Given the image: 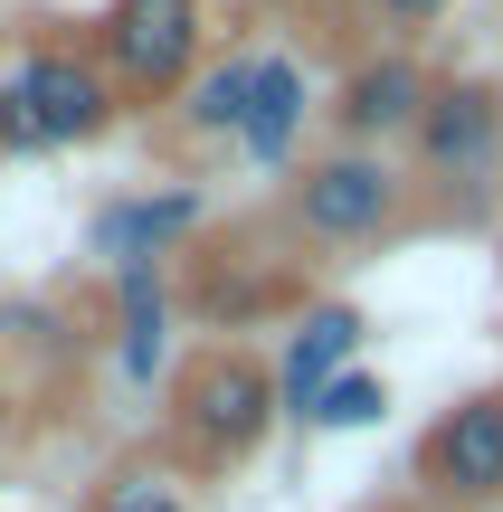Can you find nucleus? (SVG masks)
<instances>
[{"label":"nucleus","instance_id":"obj_1","mask_svg":"<svg viewBox=\"0 0 503 512\" xmlns=\"http://www.w3.org/2000/svg\"><path fill=\"white\" fill-rule=\"evenodd\" d=\"M276 418H285L276 361H257V351H238V342L200 351V361L181 370V389H171V427H181V446H190L200 465H238V456H257Z\"/></svg>","mask_w":503,"mask_h":512},{"label":"nucleus","instance_id":"obj_2","mask_svg":"<svg viewBox=\"0 0 503 512\" xmlns=\"http://www.w3.org/2000/svg\"><path fill=\"white\" fill-rule=\"evenodd\" d=\"M114 124V76L76 48H29L0 76V152H67Z\"/></svg>","mask_w":503,"mask_h":512},{"label":"nucleus","instance_id":"obj_3","mask_svg":"<svg viewBox=\"0 0 503 512\" xmlns=\"http://www.w3.org/2000/svg\"><path fill=\"white\" fill-rule=\"evenodd\" d=\"M399 209H409V181H399V162H380V152L333 143L323 162H304V171H295V228H304V247L352 256V247L390 238Z\"/></svg>","mask_w":503,"mask_h":512},{"label":"nucleus","instance_id":"obj_4","mask_svg":"<svg viewBox=\"0 0 503 512\" xmlns=\"http://www.w3.org/2000/svg\"><path fill=\"white\" fill-rule=\"evenodd\" d=\"M200 0H114L95 19V67L114 76L124 95H171L190 67H200Z\"/></svg>","mask_w":503,"mask_h":512},{"label":"nucleus","instance_id":"obj_5","mask_svg":"<svg viewBox=\"0 0 503 512\" xmlns=\"http://www.w3.org/2000/svg\"><path fill=\"white\" fill-rule=\"evenodd\" d=\"M418 484L447 512H494L503 503V389H466L418 437Z\"/></svg>","mask_w":503,"mask_h":512},{"label":"nucleus","instance_id":"obj_6","mask_svg":"<svg viewBox=\"0 0 503 512\" xmlns=\"http://www.w3.org/2000/svg\"><path fill=\"white\" fill-rule=\"evenodd\" d=\"M428 95H437V76L418 67L409 48H380V57H361V67L342 76V95H333L323 114H333V133H342L352 152H380L390 133H418Z\"/></svg>","mask_w":503,"mask_h":512},{"label":"nucleus","instance_id":"obj_7","mask_svg":"<svg viewBox=\"0 0 503 512\" xmlns=\"http://www.w3.org/2000/svg\"><path fill=\"white\" fill-rule=\"evenodd\" d=\"M503 143V95L485 76H437L428 114H418V171L428 181H475Z\"/></svg>","mask_w":503,"mask_h":512},{"label":"nucleus","instance_id":"obj_8","mask_svg":"<svg viewBox=\"0 0 503 512\" xmlns=\"http://www.w3.org/2000/svg\"><path fill=\"white\" fill-rule=\"evenodd\" d=\"M371 342V323H361L352 304H304V323H295V342L276 351V389H285V418H304V408L323 399V389L352 370V351Z\"/></svg>","mask_w":503,"mask_h":512},{"label":"nucleus","instance_id":"obj_9","mask_svg":"<svg viewBox=\"0 0 503 512\" xmlns=\"http://www.w3.org/2000/svg\"><path fill=\"white\" fill-rule=\"evenodd\" d=\"M200 228V190H152V200H114L105 219H95V256H114V275L124 266H162L171 247Z\"/></svg>","mask_w":503,"mask_h":512},{"label":"nucleus","instance_id":"obj_10","mask_svg":"<svg viewBox=\"0 0 503 512\" xmlns=\"http://www.w3.org/2000/svg\"><path fill=\"white\" fill-rule=\"evenodd\" d=\"M304 114H314V86H304V67L295 57H266V86H257V114H247V162H266V171H285L295 162V133H304Z\"/></svg>","mask_w":503,"mask_h":512},{"label":"nucleus","instance_id":"obj_11","mask_svg":"<svg viewBox=\"0 0 503 512\" xmlns=\"http://www.w3.org/2000/svg\"><path fill=\"white\" fill-rule=\"evenodd\" d=\"M257 86H266V48H247V57H219V67L190 86V133L200 143H238L247 133V114H257Z\"/></svg>","mask_w":503,"mask_h":512},{"label":"nucleus","instance_id":"obj_12","mask_svg":"<svg viewBox=\"0 0 503 512\" xmlns=\"http://www.w3.org/2000/svg\"><path fill=\"white\" fill-rule=\"evenodd\" d=\"M86 512H190V494L162 475V465H114V475L95 484Z\"/></svg>","mask_w":503,"mask_h":512},{"label":"nucleus","instance_id":"obj_13","mask_svg":"<svg viewBox=\"0 0 503 512\" xmlns=\"http://www.w3.org/2000/svg\"><path fill=\"white\" fill-rule=\"evenodd\" d=\"M380 418H390V389H380L371 370H342V380L304 408V427H333V437H342V427H380Z\"/></svg>","mask_w":503,"mask_h":512},{"label":"nucleus","instance_id":"obj_14","mask_svg":"<svg viewBox=\"0 0 503 512\" xmlns=\"http://www.w3.org/2000/svg\"><path fill=\"white\" fill-rule=\"evenodd\" d=\"M380 29H428V19H447V0H371Z\"/></svg>","mask_w":503,"mask_h":512}]
</instances>
